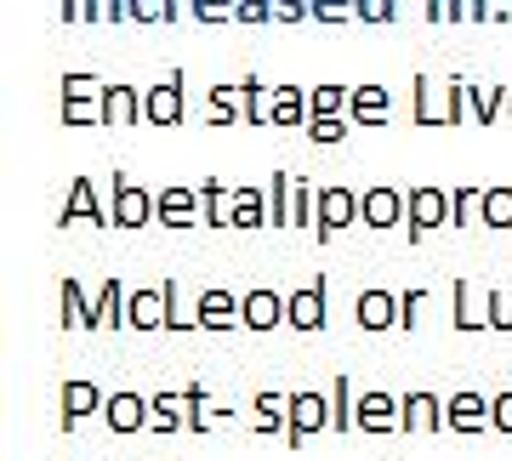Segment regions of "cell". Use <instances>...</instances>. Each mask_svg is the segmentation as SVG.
Here are the masks:
<instances>
[{
    "label": "cell",
    "instance_id": "6da1fadb",
    "mask_svg": "<svg viewBox=\"0 0 512 461\" xmlns=\"http://www.w3.org/2000/svg\"><path fill=\"white\" fill-rule=\"evenodd\" d=\"M359 217H365V194H353V188H319V222H313L319 240H336Z\"/></svg>",
    "mask_w": 512,
    "mask_h": 461
},
{
    "label": "cell",
    "instance_id": "7a4b0ae2",
    "mask_svg": "<svg viewBox=\"0 0 512 461\" xmlns=\"http://www.w3.org/2000/svg\"><path fill=\"white\" fill-rule=\"evenodd\" d=\"M109 222H114V228H143V222H154V194H148V188H137L126 171H114Z\"/></svg>",
    "mask_w": 512,
    "mask_h": 461
},
{
    "label": "cell",
    "instance_id": "3957f363",
    "mask_svg": "<svg viewBox=\"0 0 512 461\" xmlns=\"http://www.w3.org/2000/svg\"><path fill=\"white\" fill-rule=\"evenodd\" d=\"M450 222V194L444 188H410V211H404V234L410 240H427L433 228Z\"/></svg>",
    "mask_w": 512,
    "mask_h": 461
},
{
    "label": "cell",
    "instance_id": "277c9868",
    "mask_svg": "<svg viewBox=\"0 0 512 461\" xmlns=\"http://www.w3.org/2000/svg\"><path fill=\"white\" fill-rule=\"evenodd\" d=\"M285 444L291 450H302L308 444V433H319V427H330V399L325 393H291V410H285Z\"/></svg>",
    "mask_w": 512,
    "mask_h": 461
},
{
    "label": "cell",
    "instance_id": "5b68a950",
    "mask_svg": "<svg viewBox=\"0 0 512 461\" xmlns=\"http://www.w3.org/2000/svg\"><path fill=\"white\" fill-rule=\"evenodd\" d=\"M285 325L291 331H325V279H308L285 296Z\"/></svg>",
    "mask_w": 512,
    "mask_h": 461
},
{
    "label": "cell",
    "instance_id": "8992f818",
    "mask_svg": "<svg viewBox=\"0 0 512 461\" xmlns=\"http://www.w3.org/2000/svg\"><path fill=\"white\" fill-rule=\"evenodd\" d=\"M239 308H245V296L211 285V291H200V302H194V331H228V325H239Z\"/></svg>",
    "mask_w": 512,
    "mask_h": 461
},
{
    "label": "cell",
    "instance_id": "52a82bcc",
    "mask_svg": "<svg viewBox=\"0 0 512 461\" xmlns=\"http://www.w3.org/2000/svg\"><path fill=\"white\" fill-rule=\"evenodd\" d=\"M143 120H154V126H183V74L177 69H171V80H160V86L143 92Z\"/></svg>",
    "mask_w": 512,
    "mask_h": 461
},
{
    "label": "cell",
    "instance_id": "ba28073f",
    "mask_svg": "<svg viewBox=\"0 0 512 461\" xmlns=\"http://www.w3.org/2000/svg\"><path fill=\"white\" fill-rule=\"evenodd\" d=\"M109 405V393L97 388L92 376H74V382H63V433H69V427H80L86 422V416H92V410H103Z\"/></svg>",
    "mask_w": 512,
    "mask_h": 461
},
{
    "label": "cell",
    "instance_id": "9c48e42d",
    "mask_svg": "<svg viewBox=\"0 0 512 461\" xmlns=\"http://www.w3.org/2000/svg\"><path fill=\"white\" fill-rule=\"evenodd\" d=\"M154 222H165V228H194L200 222V188H160L154 194Z\"/></svg>",
    "mask_w": 512,
    "mask_h": 461
},
{
    "label": "cell",
    "instance_id": "30bf717a",
    "mask_svg": "<svg viewBox=\"0 0 512 461\" xmlns=\"http://www.w3.org/2000/svg\"><path fill=\"white\" fill-rule=\"evenodd\" d=\"M404 211H410V194H399V188H365V228H376V234H387V228H399Z\"/></svg>",
    "mask_w": 512,
    "mask_h": 461
},
{
    "label": "cell",
    "instance_id": "8fae6325",
    "mask_svg": "<svg viewBox=\"0 0 512 461\" xmlns=\"http://www.w3.org/2000/svg\"><path fill=\"white\" fill-rule=\"evenodd\" d=\"M239 325L245 331H274V325H285V296L268 291V285H256L245 296V308H239Z\"/></svg>",
    "mask_w": 512,
    "mask_h": 461
},
{
    "label": "cell",
    "instance_id": "7c38bea8",
    "mask_svg": "<svg viewBox=\"0 0 512 461\" xmlns=\"http://www.w3.org/2000/svg\"><path fill=\"white\" fill-rule=\"evenodd\" d=\"M80 217L92 222V228H114V222H109V211L97 205V188H92V177H74V183H69V200H63V217H57V222L69 228V222H80Z\"/></svg>",
    "mask_w": 512,
    "mask_h": 461
},
{
    "label": "cell",
    "instance_id": "4fadbf2b",
    "mask_svg": "<svg viewBox=\"0 0 512 461\" xmlns=\"http://www.w3.org/2000/svg\"><path fill=\"white\" fill-rule=\"evenodd\" d=\"M444 422L456 427V433H484V427H495L490 399H484V393H456V399L444 405Z\"/></svg>",
    "mask_w": 512,
    "mask_h": 461
},
{
    "label": "cell",
    "instance_id": "5bb4252c",
    "mask_svg": "<svg viewBox=\"0 0 512 461\" xmlns=\"http://www.w3.org/2000/svg\"><path fill=\"white\" fill-rule=\"evenodd\" d=\"M353 314H359L365 331H393V325H399V296L382 291V285H370V291L353 302Z\"/></svg>",
    "mask_w": 512,
    "mask_h": 461
},
{
    "label": "cell",
    "instance_id": "9a60e30c",
    "mask_svg": "<svg viewBox=\"0 0 512 461\" xmlns=\"http://www.w3.org/2000/svg\"><path fill=\"white\" fill-rule=\"evenodd\" d=\"M359 427H365V433L404 427V399H393V393H365V399H359Z\"/></svg>",
    "mask_w": 512,
    "mask_h": 461
},
{
    "label": "cell",
    "instance_id": "2e32d148",
    "mask_svg": "<svg viewBox=\"0 0 512 461\" xmlns=\"http://www.w3.org/2000/svg\"><path fill=\"white\" fill-rule=\"evenodd\" d=\"M103 422H109L114 433H137V427H148V399L143 393H109Z\"/></svg>",
    "mask_w": 512,
    "mask_h": 461
},
{
    "label": "cell",
    "instance_id": "e0dca14e",
    "mask_svg": "<svg viewBox=\"0 0 512 461\" xmlns=\"http://www.w3.org/2000/svg\"><path fill=\"white\" fill-rule=\"evenodd\" d=\"M143 120V92L137 86H103V126H137Z\"/></svg>",
    "mask_w": 512,
    "mask_h": 461
},
{
    "label": "cell",
    "instance_id": "ac0fdd59",
    "mask_svg": "<svg viewBox=\"0 0 512 461\" xmlns=\"http://www.w3.org/2000/svg\"><path fill=\"white\" fill-rule=\"evenodd\" d=\"M456 331H490V302L478 296L473 279L456 285Z\"/></svg>",
    "mask_w": 512,
    "mask_h": 461
},
{
    "label": "cell",
    "instance_id": "d6986e66",
    "mask_svg": "<svg viewBox=\"0 0 512 461\" xmlns=\"http://www.w3.org/2000/svg\"><path fill=\"white\" fill-rule=\"evenodd\" d=\"M353 120H359V126H387V120H393L387 86H353Z\"/></svg>",
    "mask_w": 512,
    "mask_h": 461
},
{
    "label": "cell",
    "instance_id": "ffe728a7",
    "mask_svg": "<svg viewBox=\"0 0 512 461\" xmlns=\"http://www.w3.org/2000/svg\"><path fill=\"white\" fill-rule=\"evenodd\" d=\"M200 222L205 228H234V188H222L217 177L200 188Z\"/></svg>",
    "mask_w": 512,
    "mask_h": 461
},
{
    "label": "cell",
    "instance_id": "44dd1931",
    "mask_svg": "<svg viewBox=\"0 0 512 461\" xmlns=\"http://www.w3.org/2000/svg\"><path fill=\"white\" fill-rule=\"evenodd\" d=\"M404 427H410V433H433V427H444L439 393H404Z\"/></svg>",
    "mask_w": 512,
    "mask_h": 461
},
{
    "label": "cell",
    "instance_id": "7402d4cb",
    "mask_svg": "<svg viewBox=\"0 0 512 461\" xmlns=\"http://www.w3.org/2000/svg\"><path fill=\"white\" fill-rule=\"evenodd\" d=\"M239 114H245V126H262V120H274V92H268L256 74H245V80H239Z\"/></svg>",
    "mask_w": 512,
    "mask_h": 461
},
{
    "label": "cell",
    "instance_id": "603a6c76",
    "mask_svg": "<svg viewBox=\"0 0 512 461\" xmlns=\"http://www.w3.org/2000/svg\"><path fill=\"white\" fill-rule=\"evenodd\" d=\"M313 109H308V92L302 86H274V120L268 126H308Z\"/></svg>",
    "mask_w": 512,
    "mask_h": 461
},
{
    "label": "cell",
    "instance_id": "cb8c5ba5",
    "mask_svg": "<svg viewBox=\"0 0 512 461\" xmlns=\"http://www.w3.org/2000/svg\"><path fill=\"white\" fill-rule=\"evenodd\" d=\"M126 285L120 279H109L103 285V296H97V308H92V331H120V319H126Z\"/></svg>",
    "mask_w": 512,
    "mask_h": 461
},
{
    "label": "cell",
    "instance_id": "d4e9b609",
    "mask_svg": "<svg viewBox=\"0 0 512 461\" xmlns=\"http://www.w3.org/2000/svg\"><path fill=\"white\" fill-rule=\"evenodd\" d=\"M148 427H154V433H177V427H188L183 393H154V399H148Z\"/></svg>",
    "mask_w": 512,
    "mask_h": 461
},
{
    "label": "cell",
    "instance_id": "484cf974",
    "mask_svg": "<svg viewBox=\"0 0 512 461\" xmlns=\"http://www.w3.org/2000/svg\"><path fill=\"white\" fill-rule=\"evenodd\" d=\"M268 217V194L262 188H234V228H262Z\"/></svg>",
    "mask_w": 512,
    "mask_h": 461
},
{
    "label": "cell",
    "instance_id": "4316f807",
    "mask_svg": "<svg viewBox=\"0 0 512 461\" xmlns=\"http://www.w3.org/2000/svg\"><path fill=\"white\" fill-rule=\"evenodd\" d=\"M291 188H296V177L291 171H274L268 177V228H291Z\"/></svg>",
    "mask_w": 512,
    "mask_h": 461
},
{
    "label": "cell",
    "instance_id": "83f0119b",
    "mask_svg": "<svg viewBox=\"0 0 512 461\" xmlns=\"http://www.w3.org/2000/svg\"><path fill=\"white\" fill-rule=\"evenodd\" d=\"M57 291H63V331H92V308H97V302H86L74 279H63Z\"/></svg>",
    "mask_w": 512,
    "mask_h": 461
},
{
    "label": "cell",
    "instance_id": "f1b7e54d",
    "mask_svg": "<svg viewBox=\"0 0 512 461\" xmlns=\"http://www.w3.org/2000/svg\"><path fill=\"white\" fill-rule=\"evenodd\" d=\"M484 222V188H456L450 194V228H478Z\"/></svg>",
    "mask_w": 512,
    "mask_h": 461
},
{
    "label": "cell",
    "instance_id": "f546056e",
    "mask_svg": "<svg viewBox=\"0 0 512 461\" xmlns=\"http://www.w3.org/2000/svg\"><path fill=\"white\" fill-rule=\"evenodd\" d=\"M330 427H336V433H348V427H359V405H353L348 376H336V382H330Z\"/></svg>",
    "mask_w": 512,
    "mask_h": 461
},
{
    "label": "cell",
    "instance_id": "4dcf8cb0",
    "mask_svg": "<svg viewBox=\"0 0 512 461\" xmlns=\"http://www.w3.org/2000/svg\"><path fill=\"white\" fill-rule=\"evenodd\" d=\"M308 109L319 114V120H342V109H353V92L348 86H313Z\"/></svg>",
    "mask_w": 512,
    "mask_h": 461
},
{
    "label": "cell",
    "instance_id": "1f68e13d",
    "mask_svg": "<svg viewBox=\"0 0 512 461\" xmlns=\"http://www.w3.org/2000/svg\"><path fill=\"white\" fill-rule=\"evenodd\" d=\"M63 126H103V92L97 97H63Z\"/></svg>",
    "mask_w": 512,
    "mask_h": 461
},
{
    "label": "cell",
    "instance_id": "d6a6232c",
    "mask_svg": "<svg viewBox=\"0 0 512 461\" xmlns=\"http://www.w3.org/2000/svg\"><path fill=\"white\" fill-rule=\"evenodd\" d=\"M444 97H450V103H444V126H461V120H473V86H467V80H450V86H444Z\"/></svg>",
    "mask_w": 512,
    "mask_h": 461
},
{
    "label": "cell",
    "instance_id": "836d02e7",
    "mask_svg": "<svg viewBox=\"0 0 512 461\" xmlns=\"http://www.w3.org/2000/svg\"><path fill=\"white\" fill-rule=\"evenodd\" d=\"M285 410H291V399H279V393H256V427L262 433H285Z\"/></svg>",
    "mask_w": 512,
    "mask_h": 461
},
{
    "label": "cell",
    "instance_id": "e575fe53",
    "mask_svg": "<svg viewBox=\"0 0 512 461\" xmlns=\"http://www.w3.org/2000/svg\"><path fill=\"white\" fill-rule=\"evenodd\" d=\"M239 86H211V126H239Z\"/></svg>",
    "mask_w": 512,
    "mask_h": 461
},
{
    "label": "cell",
    "instance_id": "d590c367",
    "mask_svg": "<svg viewBox=\"0 0 512 461\" xmlns=\"http://www.w3.org/2000/svg\"><path fill=\"white\" fill-rule=\"evenodd\" d=\"M484 228H512V188H484Z\"/></svg>",
    "mask_w": 512,
    "mask_h": 461
},
{
    "label": "cell",
    "instance_id": "8d00e7d4",
    "mask_svg": "<svg viewBox=\"0 0 512 461\" xmlns=\"http://www.w3.org/2000/svg\"><path fill=\"white\" fill-rule=\"evenodd\" d=\"M507 97H512V86H490V92H473V120H478V126H490L495 114H507Z\"/></svg>",
    "mask_w": 512,
    "mask_h": 461
},
{
    "label": "cell",
    "instance_id": "74e56055",
    "mask_svg": "<svg viewBox=\"0 0 512 461\" xmlns=\"http://www.w3.org/2000/svg\"><path fill=\"white\" fill-rule=\"evenodd\" d=\"M410 92H416V126H444V109L433 103V80H427V74H416Z\"/></svg>",
    "mask_w": 512,
    "mask_h": 461
},
{
    "label": "cell",
    "instance_id": "f35d334b",
    "mask_svg": "<svg viewBox=\"0 0 512 461\" xmlns=\"http://www.w3.org/2000/svg\"><path fill=\"white\" fill-rule=\"evenodd\" d=\"M279 12V0H234V23H268Z\"/></svg>",
    "mask_w": 512,
    "mask_h": 461
},
{
    "label": "cell",
    "instance_id": "ab89813d",
    "mask_svg": "<svg viewBox=\"0 0 512 461\" xmlns=\"http://www.w3.org/2000/svg\"><path fill=\"white\" fill-rule=\"evenodd\" d=\"M490 331H512V285L490 291Z\"/></svg>",
    "mask_w": 512,
    "mask_h": 461
},
{
    "label": "cell",
    "instance_id": "60d3db41",
    "mask_svg": "<svg viewBox=\"0 0 512 461\" xmlns=\"http://www.w3.org/2000/svg\"><path fill=\"white\" fill-rule=\"evenodd\" d=\"M313 18L319 23H348V18H359V6H353V0H313Z\"/></svg>",
    "mask_w": 512,
    "mask_h": 461
},
{
    "label": "cell",
    "instance_id": "b9f144b4",
    "mask_svg": "<svg viewBox=\"0 0 512 461\" xmlns=\"http://www.w3.org/2000/svg\"><path fill=\"white\" fill-rule=\"evenodd\" d=\"M421 308H427V291H404L399 296V331H416V319H421Z\"/></svg>",
    "mask_w": 512,
    "mask_h": 461
},
{
    "label": "cell",
    "instance_id": "7bdbcfd3",
    "mask_svg": "<svg viewBox=\"0 0 512 461\" xmlns=\"http://www.w3.org/2000/svg\"><path fill=\"white\" fill-rule=\"evenodd\" d=\"M188 18L200 23H234V0H194V12Z\"/></svg>",
    "mask_w": 512,
    "mask_h": 461
},
{
    "label": "cell",
    "instance_id": "ee69618b",
    "mask_svg": "<svg viewBox=\"0 0 512 461\" xmlns=\"http://www.w3.org/2000/svg\"><path fill=\"white\" fill-rule=\"evenodd\" d=\"M120 18H131L126 0H86V23H120Z\"/></svg>",
    "mask_w": 512,
    "mask_h": 461
},
{
    "label": "cell",
    "instance_id": "f6af8a7d",
    "mask_svg": "<svg viewBox=\"0 0 512 461\" xmlns=\"http://www.w3.org/2000/svg\"><path fill=\"white\" fill-rule=\"evenodd\" d=\"M359 6V18L365 23H393L399 18V0H353Z\"/></svg>",
    "mask_w": 512,
    "mask_h": 461
},
{
    "label": "cell",
    "instance_id": "bcb514c9",
    "mask_svg": "<svg viewBox=\"0 0 512 461\" xmlns=\"http://www.w3.org/2000/svg\"><path fill=\"white\" fill-rule=\"evenodd\" d=\"M308 137H313V143H342V137H348V120H319V114H313Z\"/></svg>",
    "mask_w": 512,
    "mask_h": 461
},
{
    "label": "cell",
    "instance_id": "7dc6e473",
    "mask_svg": "<svg viewBox=\"0 0 512 461\" xmlns=\"http://www.w3.org/2000/svg\"><path fill=\"white\" fill-rule=\"evenodd\" d=\"M490 18V0H450V23H484Z\"/></svg>",
    "mask_w": 512,
    "mask_h": 461
},
{
    "label": "cell",
    "instance_id": "c3c4849f",
    "mask_svg": "<svg viewBox=\"0 0 512 461\" xmlns=\"http://www.w3.org/2000/svg\"><path fill=\"white\" fill-rule=\"evenodd\" d=\"M97 92H103L97 74H63V97H97Z\"/></svg>",
    "mask_w": 512,
    "mask_h": 461
},
{
    "label": "cell",
    "instance_id": "681fc988",
    "mask_svg": "<svg viewBox=\"0 0 512 461\" xmlns=\"http://www.w3.org/2000/svg\"><path fill=\"white\" fill-rule=\"evenodd\" d=\"M131 23H165V0H126Z\"/></svg>",
    "mask_w": 512,
    "mask_h": 461
},
{
    "label": "cell",
    "instance_id": "f907efd6",
    "mask_svg": "<svg viewBox=\"0 0 512 461\" xmlns=\"http://www.w3.org/2000/svg\"><path fill=\"white\" fill-rule=\"evenodd\" d=\"M490 416H495V427H501V433H512V393H495Z\"/></svg>",
    "mask_w": 512,
    "mask_h": 461
},
{
    "label": "cell",
    "instance_id": "816d5d0a",
    "mask_svg": "<svg viewBox=\"0 0 512 461\" xmlns=\"http://www.w3.org/2000/svg\"><path fill=\"white\" fill-rule=\"evenodd\" d=\"M308 12H313V0H279V12H274V18H279V23H302Z\"/></svg>",
    "mask_w": 512,
    "mask_h": 461
},
{
    "label": "cell",
    "instance_id": "f5cc1de1",
    "mask_svg": "<svg viewBox=\"0 0 512 461\" xmlns=\"http://www.w3.org/2000/svg\"><path fill=\"white\" fill-rule=\"evenodd\" d=\"M57 18H63V23H80V18H86V0H57Z\"/></svg>",
    "mask_w": 512,
    "mask_h": 461
},
{
    "label": "cell",
    "instance_id": "db71d44e",
    "mask_svg": "<svg viewBox=\"0 0 512 461\" xmlns=\"http://www.w3.org/2000/svg\"><path fill=\"white\" fill-rule=\"evenodd\" d=\"M427 18L444 23V18H450V0H427Z\"/></svg>",
    "mask_w": 512,
    "mask_h": 461
},
{
    "label": "cell",
    "instance_id": "11a10c76",
    "mask_svg": "<svg viewBox=\"0 0 512 461\" xmlns=\"http://www.w3.org/2000/svg\"><path fill=\"white\" fill-rule=\"evenodd\" d=\"M507 114H512V97H507Z\"/></svg>",
    "mask_w": 512,
    "mask_h": 461
}]
</instances>
